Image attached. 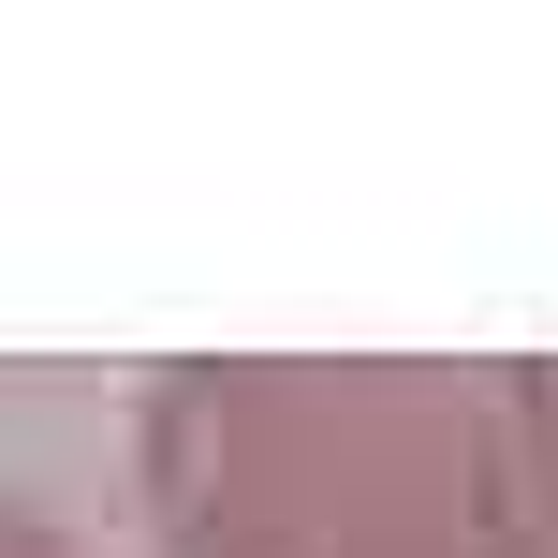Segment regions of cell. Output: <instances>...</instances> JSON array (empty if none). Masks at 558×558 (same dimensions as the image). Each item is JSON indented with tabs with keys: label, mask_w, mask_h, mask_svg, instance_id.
<instances>
[{
	"label": "cell",
	"mask_w": 558,
	"mask_h": 558,
	"mask_svg": "<svg viewBox=\"0 0 558 558\" xmlns=\"http://www.w3.org/2000/svg\"><path fill=\"white\" fill-rule=\"evenodd\" d=\"M133 485L162 558H558V367H162Z\"/></svg>",
	"instance_id": "obj_1"
},
{
	"label": "cell",
	"mask_w": 558,
	"mask_h": 558,
	"mask_svg": "<svg viewBox=\"0 0 558 558\" xmlns=\"http://www.w3.org/2000/svg\"><path fill=\"white\" fill-rule=\"evenodd\" d=\"M0 558H88L59 514H29V500H0Z\"/></svg>",
	"instance_id": "obj_2"
}]
</instances>
